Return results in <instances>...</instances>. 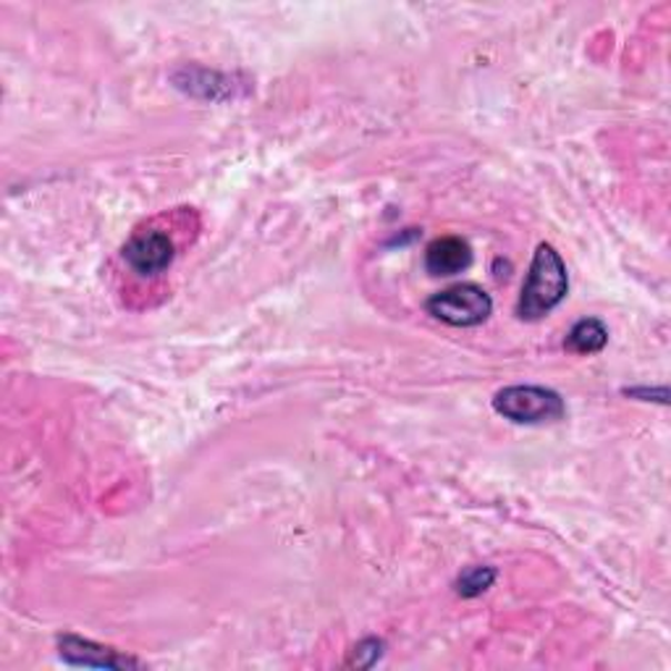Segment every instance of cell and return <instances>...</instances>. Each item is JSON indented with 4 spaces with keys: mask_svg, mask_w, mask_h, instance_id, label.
<instances>
[{
    "mask_svg": "<svg viewBox=\"0 0 671 671\" xmlns=\"http://www.w3.org/2000/svg\"><path fill=\"white\" fill-rule=\"evenodd\" d=\"M569 291V273L561 254L551 244H538L532 254L528 281L517 302V316L522 320H541L564 302Z\"/></svg>",
    "mask_w": 671,
    "mask_h": 671,
    "instance_id": "6da1fadb",
    "label": "cell"
},
{
    "mask_svg": "<svg viewBox=\"0 0 671 671\" xmlns=\"http://www.w3.org/2000/svg\"><path fill=\"white\" fill-rule=\"evenodd\" d=\"M493 410L517 425H543L564 418V399L545 385H509L495 393Z\"/></svg>",
    "mask_w": 671,
    "mask_h": 671,
    "instance_id": "7a4b0ae2",
    "label": "cell"
},
{
    "mask_svg": "<svg viewBox=\"0 0 671 671\" xmlns=\"http://www.w3.org/2000/svg\"><path fill=\"white\" fill-rule=\"evenodd\" d=\"M425 310L451 328H475L493 312V299L475 283H459L428 299Z\"/></svg>",
    "mask_w": 671,
    "mask_h": 671,
    "instance_id": "3957f363",
    "label": "cell"
},
{
    "mask_svg": "<svg viewBox=\"0 0 671 671\" xmlns=\"http://www.w3.org/2000/svg\"><path fill=\"white\" fill-rule=\"evenodd\" d=\"M173 258H177V247H173L171 237L158 229L137 231L123 247V262L137 276H158L171 268Z\"/></svg>",
    "mask_w": 671,
    "mask_h": 671,
    "instance_id": "277c9868",
    "label": "cell"
},
{
    "mask_svg": "<svg viewBox=\"0 0 671 671\" xmlns=\"http://www.w3.org/2000/svg\"><path fill=\"white\" fill-rule=\"evenodd\" d=\"M58 653L71 667L84 669H142V663L131 655H123L113 648H106L94 640L79 638V634H61L58 638Z\"/></svg>",
    "mask_w": 671,
    "mask_h": 671,
    "instance_id": "5b68a950",
    "label": "cell"
},
{
    "mask_svg": "<svg viewBox=\"0 0 671 671\" xmlns=\"http://www.w3.org/2000/svg\"><path fill=\"white\" fill-rule=\"evenodd\" d=\"M472 247L462 237H441L425 250V268L430 276H457L470 268Z\"/></svg>",
    "mask_w": 671,
    "mask_h": 671,
    "instance_id": "8992f818",
    "label": "cell"
},
{
    "mask_svg": "<svg viewBox=\"0 0 671 671\" xmlns=\"http://www.w3.org/2000/svg\"><path fill=\"white\" fill-rule=\"evenodd\" d=\"M173 82H177L179 90L208 100L233 98V87H237L231 77H223L218 71L208 69H181L173 74Z\"/></svg>",
    "mask_w": 671,
    "mask_h": 671,
    "instance_id": "52a82bcc",
    "label": "cell"
},
{
    "mask_svg": "<svg viewBox=\"0 0 671 671\" xmlns=\"http://www.w3.org/2000/svg\"><path fill=\"white\" fill-rule=\"evenodd\" d=\"M609 344V328L598 318H582L567 333V349L574 354H598Z\"/></svg>",
    "mask_w": 671,
    "mask_h": 671,
    "instance_id": "ba28073f",
    "label": "cell"
},
{
    "mask_svg": "<svg viewBox=\"0 0 671 671\" xmlns=\"http://www.w3.org/2000/svg\"><path fill=\"white\" fill-rule=\"evenodd\" d=\"M495 582V569L493 567H470L459 574L457 580V593L462 598H478L483 595L488 588Z\"/></svg>",
    "mask_w": 671,
    "mask_h": 671,
    "instance_id": "9c48e42d",
    "label": "cell"
},
{
    "mask_svg": "<svg viewBox=\"0 0 671 671\" xmlns=\"http://www.w3.org/2000/svg\"><path fill=\"white\" fill-rule=\"evenodd\" d=\"M381 655H383V643H381V640L368 638V640H362V643L354 648L352 659H349L347 663H349V667H357V669H368V667H373V663L378 659H381Z\"/></svg>",
    "mask_w": 671,
    "mask_h": 671,
    "instance_id": "30bf717a",
    "label": "cell"
},
{
    "mask_svg": "<svg viewBox=\"0 0 671 671\" xmlns=\"http://www.w3.org/2000/svg\"><path fill=\"white\" fill-rule=\"evenodd\" d=\"M627 397H643V401H661V404H667V389H627Z\"/></svg>",
    "mask_w": 671,
    "mask_h": 671,
    "instance_id": "8fae6325",
    "label": "cell"
}]
</instances>
